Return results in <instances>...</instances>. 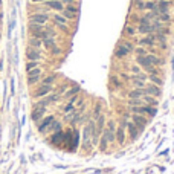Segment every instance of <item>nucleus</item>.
<instances>
[{
    "mask_svg": "<svg viewBox=\"0 0 174 174\" xmlns=\"http://www.w3.org/2000/svg\"><path fill=\"white\" fill-rule=\"evenodd\" d=\"M121 78H122L124 81H130V77H128L127 73H121Z\"/></svg>",
    "mask_w": 174,
    "mask_h": 174,
    "instance_id": "obj_44",
    "label": "nucleus"
},
{
    "mask_svg": "<svg viewBox=\"0 0 174 174\" xmlns=\"http://www.w3.org/2000/svg\"><path fill=\"white\" fill-rule=\"evenodd\" d=\"M147 72L150 73V75H157V69H156V66H147V67H144Z\"/></svg>",
    "mask_w": 174,
    "mask_h": 174,
    "instance_id": "obj_30",
    "label": "nucleus"
},
{
    "mask_svg": "<svg viewBox=\"0 0 174 174\" xmlns=\"http://www.w3.org/2000/svg\"><path fill=\"white\" fill-rule=\"evenodd\" d=\"M103 136L105 137L108 142H113L115 141V131H110L108 128H104V130H103Z\"/></svg>",
    "mask_w": 174,
    "mask_h": 174,
    "instance_id": "obj_20",
    "label": "nucleus"
},
{
    "mask_svg": "<svg viewBox=\"0 0 174 174\" xmlns=\"http://www.w3.org/2000/svg\"><path fill=\"white\" fill-rule=\"evenodd\" d=\"M124 128H125V127L119 125V127L116 128V131H115V139H116L119 144H124V141H125V133H124Z\"/></svg>",
    "mask_w": 174,
    "mask_h": 174,
    "instance_id": "obj_7",
    "label": "nucleus"
},
{
    "mask_svg": "<svg viewBox=\"0 0 174 174\" xmlns=\"http://www.w3.org/2000/svg\"><path fill=\"white\" fill-rule=\"evenodd\" d=\"M131 119H133V124H134V125H141V127L147 125V119H145L142 115H137V113H136V115H133Z\"/></svg>",
    "mask_w": 174,
    "mask_h": 174,
    "instance_id": "obj_13",
    "label": "nucleus"
},
{
    "mask_svg": "<svg viewBox=\"0 0 174 174\" xmlns=\"http://www.w3.org/2000/svg\"><path fill=\"white\" fill-rule=\"evenodd\" d=\"M53 122V116H48V118H44L43 121H41V124H40V127H38V130L43 133V131H46V128H49V125Z\"/></svg>",
    "mask_w": 174,
    "mask_h": 174,
    "instance_id": "obj_11",
    "label": "nucleus"
},
{
    "mask_svg": "<svg viewBox=\"0 0 174 174\" xmlns=\"http://www.w3.org/2000/svg\"><path fill=\"white\" fill-rule=\"evenodd\" d=\"M112 82H115V86H116V87H119V86H121V82L118 81V78H116V77H115V78H112Z\"/></svg>",
    "mask_w": 174,
    "mask_h": 174,
    "instance_id": "obj_45",
    "label": "nucleus"
},
{
    "mask_svg": "<svg viewBox=\"0 0 174 174\" xmlns=\"http://www.w3.org/2000/svg\"><path fill=\"white\" fill-rule=\"evenodd\" d=\"M128 105L130 107H137V105H144V99H130L128 101Z\"/></svg>",
    "mask_w": 174,
    "mask_h": 174,
    "instance_id": "obj_23",
    "label": "nucleus"
},
{
    "mask_svg": "<svg viewBox=\"0 0 174 174\" xmlns=\"http://www.w3.org/2000/svg\"><path fill=\"white\" fill-rule=\"evenodd\" d=\"M43 46H44L46 49L51 51L53 46H55V40H53V38H44V40H43Z\"/></svg>",
    "mask_w": 174,
    "mask_h": 174,
    "instance_id": "obj_21",
    "label": "nucleus"
},
{
    "mask_svg": "<svg viewBox=\"0 0 174 174\" xmlns=\"http://www.w3.org/2000/svg\"><path fill=\"white\" fill-rule=\"evenodd\" d=\"M35 67H38V61H27V64H26V70L27 72L35 69Z\"/></svg>",
    "mask_w": 174,
    "mask_h": 174,
    "instance_id": "obj_28",
    "label": "nucleus"
},
{
    "mask_svg": "<svg viewBox=\"0 0 174 174\" xmlns=\"http://www.w3.org/2000/svg\"><path fill=\"white\" fill-rule=\"evenodd\" d=\"M61 2H63V5L64 3H66V5H73V3H75L73 0H61Z\"/></svg>",
    "mask_w": 174,
    "mask_h": 174,
    "instance_id": "obj_46",
    "label": "nucleus"
},
{
    "mask_svg": "<svg viewBox=\"0 0 174 174\" xmlns=\"http://www.w3.org/2000/svg\"><path fill=\"white\" fill-rule=\"evenodd\" d=\"M156 40H154V34H150V35H147L144 37V38L139 40V44L141 46H154Z\"/></svg>",
    "mask_w": 174,
    "mask_h": 174,
    "instance_id": "obj_9",
    "label": "nucleus"
},
{
    "mask_svg": "<svg viewBox=\"0 0 174 174\" xmlns=\"http://www.w3.org/2000/svg\"><path fill=\"white\" fill-rule=\"evenodd\" d=\"M131 72L136 73V75H139V73H141V67L139 66H131Z\"/></svg>",
    "mask_w": 174,
    "mask_h": 174,
    "instance_id": "obj_41",
    "label": "nucleus"
},
{
    "mask_svg": "<svg viewBox=\"0 0 174 174\" xmlns=\"http://www.w3.org/2000/svg\"><path fill=\"white\" fill-rule=\"evenodd\" d=\"M46 6L49 9H53V11H63L64 5L61 0H46Z\"/></svg>",
    "mask_w": 174,
    "mask_h": 174,
    "instance_id": "obj_4",
    "label": "nucleus"
},
{
    "mask_svg": "<svg viewBox=\"0 0 174 174\" xmlns=\"http://www.w3.org/2000/svg\"><path fill=\"white\" fill-rule=\"evenodd\" d=\"M130 81L133 82V86L137 87V89H144V87H145V81H142L141 78H137V75H136V77H131Z\"/></svg>",
    "mask_w": 174,
    "mask_h": 174,
    "instance_id": "obj_17",
    "label": "nucleus"
},
{
    "mask_svg": "<svg viewBox=\"0 0 174 174\" xmlns=\"http://www.w3.org/2000/svg\"><path fill=\"white\" fill-rule=\"evenodd\" d=\"M125 34H127V35H134V29H133L131 26H127V27H125Z\"/></svg>",
    "mask_w": 174,
    "mask_h": 174,
    "instance_id": "obj_39",
    "label": "nucleus"
},
{
    "mask_svg": "<svg viewBox=\"0 0 174 174\" xmlns=\"http://www.w3.org/2000/svg\"><path fill=\"white\" fill-rule=\"evenodd\" d=\"M124 46H125V48L128 49V52H131V51H134V48H133V44H131V43H128V41H127V43H124Z\"/></svg>",
    "mask_w": 174,
    "mask_h": 174,
    "instance_id": "obj_43",
    "label": "nucleus"
},
{
    "mask_svg": "<svg viewBox=\"0 0 174 174\" xmlns=\"http://www.w3.org/2000/svg\"><path fill=\"white\" fill-rule=\"evenodd\" d=\"M48 130H49V131H53V133H57V131H60V130H61V125H60L58 122H55V121H53V122L49 125Z\"/></svg>",
    "mask_w": 174,
    "mask_h": 174,
    "instance_id": "obj_24",
    "label": "nucleus"
},
{
    "mask_svg": "<svg viewBox=\"0 0 174 174\" xmlns=\"http://www.w3.org/2000/svg\"><path fill=\"white\" fill-rule=\"evenodd\" d=\"M31 23H35V25H46L48 23V20H49V15L48 14H41V12H37V14H32L31 15Z\"/></svg>",
    "mask_w": 174,
    "mask_h": 174,
    "instance_id": "obj_1",
    "label": "nucleus"
},
{
    "mask_svg": "<svg viewBox=\"0 0 174 174\" xmlns=\"http://www.w3.org/2000/svg\"><path fill=\"white\" fill-rule=\"evenodd\" d=\"M170 5H171L170 0H160V2H156V8H157V11H159L160 14H162V12H168Z\"/></svg>",
    "mask_w": 174,
    "mask_h": 174,
    "instance_id": "obj_6",
    "label": "nucleus"
},
{
    "mask_svg": "<svg viewBox=\"0 0 174 174\" xmlns=\"http://www.w3.org/2000/svg\"><path fill=\"white\" fill-rule=\"evenodd\" d=\"M51 52H52L53 55H58V53H60L61 51H60V48H58V46H57V44H55V46H53V48L51 49Z\"/></svg>",
    "mask_w": 174,
    "mask_h": 174,
    "instance_id": "obj_40",
    "label": "nucleus"
},
{
    "mask_svg": "<svg viewBox=\"0 0 174 174\" xmlns=\"http://www.w3.org/2000/svg\"><path fill=\"white\" fill-rule=\"evenodd\" d=\"M27 77H41V69L35 67V69L29 70V72H27Z\"/></svg>",
    "mask_w": 174,
    "mask_h": 174,
    "instance_id": "obj_26",
    "label": "nucleus"
},
{
    "mask_svg": "<svg viewBox=\"0 0 174 174\" xmlns=\"http://www.w3.org/2000/svg\"><path fill=\"white\" fill-rule=\"evenodd\" d=\"M0 20H2V14H0Z\"/></svg>",
    "mask_w": 174,
    "mask_h": 174,
    "instance_id": "obj_48",
    "label": "nucleus"
},
{
    "mask_svg": "<svg viewBox=\"0 0 174 174\" xmlns=\"http://www.w3.org/2000/svg\"><path fill=\"white\" fill-rule=\"evenodd\" d=\"M128 53V49L125 48L124 44H118V48H116V51H115V55L118 58H122V57H125V55Z\"/></svg>",
    "mask_w": 174,
    "mask_h": 174,
    "instance_id": "obj_14",
    "label": "nucleus"
},
{
    "mask_svg": "<svg viewBox=\"0 0 174 174\" xmlns=\"http://www.w3.org/2000/svg\"><path fill=\"white\" fill-rule=\"evenodd\" d=\"M101 115V105L99 104H96V107H95V110H93V116L95 118H98Z\"/></svg>",
    "mask_w": 174,
    "mask_h": 174,
    "instance_id": "obj_38",
    "label": "nucleus"
},
{
    "mask_svg": "<svg viewBox=\"0 0 174 174\" xmlns=\"http://www.w3.org/2000/svg\"><path fill=\"white\" fill-rule=\"evenodd\" d=\"M134 52H136L137 57H144V55H148V53H147V51L142 48V46H141V48H137V49H134Z\"/></svg>",
    "mask_w": 174,
    "mask_h": 174,
    "instance_id": "obj_33",
    "label": "nucleus"
},
{
    "mask_svg": "<svg viewBox=\"0 0 174 174\" xmlns=\"http://www.w3.org/2000/svg\"><path fill=\"white\" fill-rule=\"evenodd\" d=\"M144 95H145L144 89H134V90L128 92V98H130V99H141Z\"/></svg>",
    "mask_w": 174,
    "mask_h": 174,
    "instance_id": "obj_8",
    "label": "nucleus"
},
{
    "mask_svg": "<svg viewBox=\"0 0 174 174\" xmlns=\"http://www.w3.org/2000/svg\"><path fill=\"white\" fill-rule=\"evenodd\" d=\"M52 86H49V84H41L40 87H38V90L34 93V96L35 98H43V96H46V95H49L51 92H52Z\"/></svg>",
    "mask_w": 174,
    "mask_h": 174,
    "instance_id": "obj_3",
    "label": "nucleus"
},
{
    "mask_svg": "<svg viewBox=\"0 0 174 174\" xmlns=\"http://www.w3.org/2000/svg\"><path fill=\"white\" fill-rule=\"evenodd\" d=\"M137 31H139L141 34H148V32H151V23H150V25H139Z\"/></svg>",
    "mask_w": 174,
    "mask_h": 174,
    "instance_id": "obj_22",
    "label": "nucleus"
},
{
    "mask_svg": "<svg viewBox=\"0 0 174 174\" xmlns=\"http://www.w3.org/2000/svg\"><path fill=\"white\" fill-rule=\"evenodd\" d=\"M147 61H148V64H151V66H160L162 64V60L157 58L156 55H147Z\"/></svg>",
    "mask_w": 174,
    "mask_h": 174,
    "instance_id": "obj_15",
    "label": "nucleus"
},
{
    "mask_svg": "<svg viewBox=\"0 0 174 174\" xmlns=\"http://www.w3.org/2000/svg\"><path fill=\"white\" fill-rule=\"evenodd\" d=\"M78 90H79L78 87H72L70 90H67L66 93H64V98H72V96H73V95H75L77 92H78Z\"/></svg>",
    "mask_w": 174,
    "mask_h": 174,
    "instance_id": "obj_27",
    "label": "nucleus"
},
{
    "mask_svg": "<svg viewBox=\"0 0 174 174\" xmlns=\"http://www.w3.org/2000/svg\"><path fill=\"white\" fill-rule=\"evenodd\" d=\"M64 9H66V11H69V12H72V14H78V8H77L75 5H67Z\"/></svg>",
    "mask_w": 174,
    "mask_h": 174,
    "instance_id": "obj_31",
    "label": "nucleus"
},
{
    "mask_svg": "<svg viewBox=\"0 0 174 174\" xmlns=\"http://www.w3.org/2000/svg\"><path fill=\"white\" fill-rule=\"evenodd\" d=\"M0 6H2V0H0Z\"/></svg>",
    "mask_w": 174,
    "mask_h": 174,
    "instance_id": "obj_47",
    "label": "nucleus"
},
{
    "mask_svg": "<svg viewBox=\"0 0 174 174\" xmlns=\"http://www.w3.org/2000/svg\"><path fill=\"white\" fill-rule=\"evenodd\" d=\"M63 15L66 17V18H69V20H72V18H75V17H77V14H72V12L66 11V9H63Z\"/></svg>",
    "mask_w": 174,
    "mask_h": 174,
    "instance_id": "obj_36",
    "label": "nucleus"
},
{
    "mask_svg": "<svg viewBox=\"0 0 174 174\" xmlns=\"http://www.w3.org/2000/svg\"><path fill=\"white\" fill-rule=\"evenodd\" d=\"M136 8L139 9V11H142V9H145V3L142 0H136Z\"/></svg>",
    "mask_w": 174,
    "mask_h": 174,
    "instance_id": "obj_37",
    "label": "nucleus"
},
{
    "mask_svg": "<svg viewBox=\"0 0 174 174\" xmlns=\"http://www.w3.org/2000/svg\"><path fill=\"white\" fill-rule=\"evenodd\" d=\"M127 130H128V134H130L131 139H136V137H137V125H134L133 122L127 121Z\"/></svg>",
    "mask_w": 174,
    "mask_h": 174,
    "instance_id": "obj_12",
    "label": "nucleus"
},
{
    "mask_svg": "<svg viewBox=\"0 0 174 174\" xmlns=\"http://www.w3.org/2000/svg\"><path fill=\"white\" fill-rule=\"evenodd\" d=\"M145 9H150V11H153V9H156V2H145Z\"/></svg>",
    "mask_w": 174,
    "mask_h": 174,
    "instance_id": "obj_35",
    "label": "nucleus"
},
{
    "mask_svg": "<svg viewBox=\"0 0 174 174\" xmlns=\"http://www.w3.org/2000/svg\"><path fill=\"white\" fill-rule=\"evenodd\" d=\"M148 78L151 79V82H153V84H156V86H159V87H160V86L163 84V81H162L160 78H157V75H150Z\"/></svg>",
    "mask_w": 174,
    "mask_h": 174,
    "instance_id": "obj_25",
    "label": "nucleus"
},
{
    "mask_svg": "<svg viewBox=\"0 0 174 174\" xmlns=\"http://www.w3.org/2000/svg\"><path fill=\"white\" fill-rule=\"evenodd\" d=\"M160 89H159V86H156V84H148L147 86V89H145V95H151V96H160Z\"/></svg>",
    "mask_w": 174,
    "mask_h": 174,
    "instance_id": "obj_5",
    "label": "nucleus"
},
{
    "mask_svg": "<svg viewBox=\"0 0 174 174\" xmlns=\"http://www.w3.org/2000/svg\"><path fill=\"white\" fill-rule=\"evenodd\" d=\"M41 44H43V40H40V38H35V37H32V38L29 40V46H31V48L40 49V48H41Z\"/></svg>",
    "mask_w": 174,
    "mask_h": 174,
    "instance_id": "obj_19",
    "label": "nucleus"
},
{
    "mask_svg": "<svg viewBox=\"0 0 174 174\" xmlns=\"http://www.w3.org/2000/svg\"><path fill=\"white\" fill-rule=\"evenodd\" d=\"M170 2H174V0H170Z\"/></svg>",
    "mask_w": 174,
    "mask_h": 174,
    "instance_id": "obj_49",
    "label": "nucleus"
},
{
    "mask_svg": "<svg viewBox=\"0 0 174 174\" xmlns=\"http://www.w3.org/2000/svg\"><path fill=\"white\" fill-rule=\"evenodd\" d=\"M53 23L57 25V26H58V25H66V23H67V18L64 17V15L55 14V15H53Z\"/></svg>",
    "mask_w": 174,
    "mask_h": 174,
    "instance_id": "obj_18",
    "label": "nucleus"
},
{
    "mask_svg": "<svg viewBox=\"0 0 174 174\" xmlns=\"http://www.w3.org/2000/svg\"><path fill=\"white\" fill-rule=\"evenodd\" d=\"M142 99H144V103L150 104V105H153V107H156V105L159 104V101L156 99L154 96H151V95H144V96H142Z\"/></svg>",
    "mask_w": 174,
    "mask_h": 174,
    "instance_id": "obj_16",
    "label": "nucleus"
},
{
    "mask_svg": "<svg viewBox=\"0 0 174 174\" xmlns=\"http://www.w3.org/2000/svg\"><path fill=\"white\" fill-rule=\"evenodd\" d=\"M107 144H108V141L103 136V139H101V142H99V148L101 150H107Z\"/></svg>",
    "mask_w": 174,
    "mask_h": 174,
    "instance_id": "obj_34",
    "label": "nucleus"
},
{
    "mask_svg": "<svg viewBox=\"0 0 174 174\" xmlns=\"http://www.w3.org/2000/svg\"><path fill=\"white\" fill-rule=\"evenodd\" d=\"M157 20H160V22H170V15H168V12H162V14H159Z\"/></svg>",
    "mask_w": 174,
    "mask_h": 174,
    "instance_id": "obj_32",
    "label": "nucleus"
},
{
    "mask_svg": "<svg viewBox=\"0 0 174 174\" xmlns=\"http://www.w3.org/2000/svg\"><path fill=\"white\" fill-rule=\"evenodd\" d=\"M53 81H55V77L51 75V77L43 78V79H41V84H49V86H52V82H53Z\"/></svg>",
    "mask_w": 174,
    "mask_h": 174,
    "instance_id": "obj_29",
    "label": "nucleus"
},
{
    "mask_svg": "<svg viewBox=\"0 0 174 174\" xmlns=\"http://www.w3.org/2000/svg\"><path fill=\"white\" fill-rule=\"evenodd\" d=\"M107 128H108L110 131H116V130H115V121H110L108 125H107Z\"/></svg>",
    "mask_w": 174,
    "mask_h": 174,
    "instance_id": "obj_42",
    "label": "nucleus"
},
{
    "mask_svg": "<svg viewBox=\"0 0 174 174\" xmlns=\"http://www.w3.org/2000/svg\"><path fill=\"white\" fill-rule=\"evenodd\" d=\"M26 58L29 61H40L41 60V53H40V49H35V48H27L26 49Z\"/></svg>",
    "mask_w": 174,
    "mask_h": 174,
    "instance_id": "obj_2",
    "label": "nucleus"
},
{
    "mask_svg": "<svg viewBox=\"0 0 174 174\" xmlns=\"http://www.w3.org/2000/svg\"><path fill=\"white\" fill-rule=\"evenodd\" d=\"M46 112V107H40V108H34L32 110V121H35V122H38L40 119H41V116H43V113Z\"/></svg>",
    "mask_w": 174,
    "mask_h": 174,
    "instance_id": "obj_10",
    "label": "nucleus"
}]
</instances>
